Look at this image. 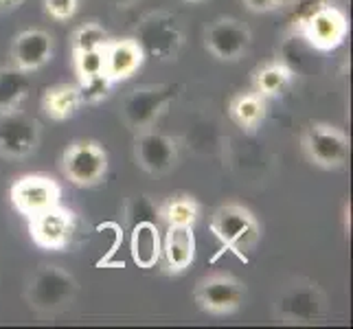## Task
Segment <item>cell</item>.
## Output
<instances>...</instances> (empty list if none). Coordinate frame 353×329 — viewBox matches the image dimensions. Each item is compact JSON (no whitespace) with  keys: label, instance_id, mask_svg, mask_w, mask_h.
<instances>
[{"label":"cell","instance_id":"7a4b0ae2","mask_svg":"<svg viewBox=\"0 0 353 329\" xmlns=\"http://www.w3.org/2000/svg\"><path fill=\"white\" fill-rule=\"evenodd\" d=\"M327 299L319 283L310 279H294L279 292L274 301V319L283 325H319L325 319Z\"/></svg>","mask_w":353,"mask_h":329},{"label":"cell","instance_id":"7c38bea8","mask_svg":"<svg viewBox=\"0 0 353 329\" xmlns=\"http://www.w3.org/2000/svg\"><path fill=\"white\" fill-rule=\"evenodd\" d=\"M252 42V33L248 24L237 18L222 16L213 20L204 29V46L220 62H237L248 53Z\"/></svg>","mask_w":353,"mask_h":329},{"label":"cell","instance_id":"52a82bcc","mask_svg":"<svg viewBox=\"0 0 353 329\" xmlns=\"http://www.w3.org/2000/svg\"><path fill=\"white\" fill-rule=\"evenodd\" d=\"M349 137L332 123H310L303 132V152L321 169H340L349 161Z\"/></svg>","mask_w":353,"mask_h":329},{"label":"cell","instance_id":"277c9868","mask_svg":"<svg viewBox=\"0 0 353 329\" xmlns=\"http://www.w3.org/2000/svg\"><path fill=\"white\" fill-rule=\"evenodd\" d=\"M211 233L222 243V248L243 255L254 248L259 241L261 226L259 219L250 209L241 204H222L211 215Z\"/></svg>","mask_w":353,"mask_h":329},{"label":"cell","instance_id":"d4e9b609","mask_svg":"<svg viewBox=\"0 0 353 329\" xmlns=\"http://www.w3.org/2000/svg\"><path fill=\"white\" fill-rule=\"evenodd\" d=\"M72 62H75V72L79 81L92 79L97 75H103V51H75L72 53Z\"/></svg>","mask_w":353,"mask_h":329},{"label":"cell","instance_id":"603a6c76","mask_svg":"<svg viewBox=\"0 0 353 329\" xmlns=\"http://www.w3.org/2000/svg\"><path fill=\"white\" fill-rule=\"evenodd\" d=\"M158 215L165 219L167 226H196L200 217V204L193 196L178 193V196H172L163 202Z\"/></svg>","mask_w":353,"mask_h":329},{"label":"cell","instance_id":"83f0119b","mask_svg":"<svg viewBox=\"0 0 353 329\" xmlns=\"http://www.w3.org/2000/svg\"><path fill=\"white\" fill-rule=\"evenodd\" d=\"M154 215H158V209H156V204L152 202V198H148V196H134L125 206V217H128V222L132 226L137 222L152 219ZM152 222H154V219H152Z\"/></svg>","mask_w":353,"mask_h":329},{"label":"cell","instance_id":"2e32d148","mask_svg":"<svg viewBox=\"0 0 353 329\" xmlns=\"http://www.w3.org/2000/svg\"><path fill=\"white\" fill-rule=\"evenodd\" d=\"M14 66L24 72H35L53 57V38L44 29H27L16 35L11 46Z\"/></svg>","mask_w":353,"mask_h":329},{"label":"cell","instance_id":"1f68e13d","mask_svg":"<svg viewBox=\"0 0 353 329\" xmlns=\"http://www.w3.org/2000/svg\"><path fill=\"white\" fill-rule=\"evenodd\" d=\"M24 0H0V9H11V7H20Z\"/></svg>","mask_w":353,"mask_h":329},{"label":"cell","instance_id":"4dcf8cb0","mask_svg":"<svg viewBox=\"0 0 353 329\" xmlns=\"http://www.w3.org/2000/svg\"><path fill=\"white\" fill-rule=\"evenodd\" d=\"M112 7H117V9H128V7H132L137 0H108Z\"/></svg>","mask_w":353,"mask_h":329},{"label":"cell","instance_id":"ffe728a7","mask_svg":"<svg viewBox=\"0 0 353 329\" xmlns=\"http://www.w3.org/2000/svg\"><path fill=\"white\" fill-rule=\"evenodd\" d=\"M228 114L233 119V123L243 132H254L268 114L265 99L259 92H241L230 99Z\"/></svg>","mask_w":353,"mask_h":329},{"label":"cell","instance_id":"ac0fdd59","mask_svg":"<svg viewBox=\"0 0 353 329\" xmlns=\"http://www.w3.org/2000/svg\"><path fill=\"white\" fill-rule=\"evenodd\" d=\"M161 230L152 222H137L132 226V239H130V252L132 261L143 270H150L158 261H161Z\"/></svg>","mask_w":353,"mask_h":329},{"label":"cell","instance_id":"5b68a950","mask_svg":"<svg viewBox=\"0 0 353 329\" xmlns=\"http://www.w3.org/2000/svg\"><path fill=\"white\" fill-rule=\"evenodd\" d=\"M176 94L178 86L174 83H152V86L134 88L121 103V119L134 132L148 130L163 114V110L176 99Z\"/></svg>","mask_w":353,"mask_h":329},{"label":"cell","instance_id":"ba28073f","mask_svg":"<svg viewBox=\"0 0 353 329\" xmlns=\"http://www.w3.org/2000/svg\"><path fill=\"white\" fill-rule=\"evenodd\" d=\"M77 233V217L62 202L38 215L29 217V235L42 250L59 252L66 250Z\"/></svg>","mask_w":353,"mask_h":329},{"label":"cell","instance_id":"8992f818","mask_svg":"<svg viewBox=\"0 0 353 329\" xmlns=\"http://www.w3.org/2000/svg\"><path fill=\"white\" fill-rule=\"evenodd\" d=\"M62 172L75 187H94L108 174V152L90 139L72 141L62 154Z\"/></svg>","mask_w":353,"mask_h":329},{"label":"cell","instance_id":"4316f807","mask_svg":"<svg viewBox=\"0 0 353 329\" xmlns=\"http://www.w3.org/2000/svg\"><path fill=\"white\" fill-rule=\"evenodd\" d=\"M330 0H290L288 5V18L292 22V27L294 29H301L303 24H305L316 11L321 7H325Z\"/></svg>","mask_w":353,"mask_h":329},{"label":"cell","instance_id":"484cf974","mask_svg":"<svg viewBox=\"0 0 353 329\" xmlns=\"http://www.w3.org/2000/svg\"><path fill=\"white\" fill-rule=\"evenodd\" d=\"M79 92H81V101L83 103H99L103 101L108 94H110L114 83L108 79L105 75H97L92 79H86V81H79Z\"/></svg>","mask_w":353,"mask_h":329},{"label":"cell","instance_id":"9a60e30c","mask_svg":"<svg viewBox=\"0 0 353 329\" xmlns=\"http://www.w3.org/2000/svg\"><path fill=\"white\" fill-rule=\"evenodd\" d=\"M101 51H103V75L112 83L134 77L145 59H148L134 38H117V40L110 38Z\"/></svg>","mask_w":353,"mask_h":329},{"label":"cell","instance_id":"f546056e","mask_svg":"<svg viewBox=\"0 0 353 329\" xmlns=\"http://www.w3.org/2000/svg\"><path fill=\"white\" fill-rule=\"evenodd\" d=\"M241 3L246 5V9L252 11V14H270V11L283 7L285 0H241Z\"/></svg>","mask_w":353,"mask_h":329},{"label":"cell","instance_id":"3957f363","mask_svg":"<svg viewBox=\"0 0 353 329\" xmlns=\"http://www.w3.org/2000/svg\"><path fill=\"white\" fill-rule=\"evenodd\" d=\"M132 38L139 42L145 57L172 62L180 55L185 44V27L172 11H152L139 22Z\"/></svg>","mask_w":353,"mask_h":329},{"label":"cell","instance_id":"44dd1931","mask_svg":"<svg viewBox=\"0 0 353 329\" xmlns=\"http://www.w3.org/2000/svg\"><path fill=\"white\" fill-rule=\"evenodd\" d=\"M31 92L29 72H24L16 66L0 68V112L20 108Z\"/></svg>","mask_w":353,"mask_h":329},{"label":"cell","instance_id":"6da1fadb","mask_svg":"<svg viewBox=\"0 0 353 329\" xmlns=\"http://www.w3.org/2000/svg\"><path fill=\"white\" fill-rule=\"evenodd\" d=\"M77 290V279L68 270L46 263L29 277L24 299H27L29 308L38 314H59L72 306Z\"/></svg>","mask_w":353,"mask_h":329},{"label":"cell","instance_id":"4fadbf2b","mask_svg":"<svg viewBox=\"0 0 353 329\" xmlns=\"http://www.w3.org/2000/svg\"><path fill=\"white\" fill-rule=\"evenodd\" d=\"M296 31L303 35V40H305L314 51L330 53V51H336V48L347 40L349 22L343 9L327 3Z\"/></svg>","mask_w":353,"mask_h":329},{"label":"cell","instance_id":"9c48e42d","mask_svg":"<svg viewBox=\"0 0 353 329\" xmlns=\"http://www.w3.org/2000/svg\"><path fill=\"white\" fill-rule=\"evenodd\" d=\"M246 286L230 275H213L198 281L193 299L198 308L213 316H228L246 306Z\"/></svg>","mask_w":353,"mask_h":329},{"label":"cell","instance_id":"d6986e66","mask_svg":"<svg viewBox=\"0 0 353 329\" xmlns=\"http://www.w3.org/2000/svg\"><path fill=\"white\" fill-rule=\"evenodd\" d=\"M81 106H83V101H81L79 86H72V83H57L53 88H46V92L42 97L44 114L53 121L72 119L79 112Z\"/></svg>","mask_w":353,"mask_h":329},{"label":"cell","instance_id":"cb8c5ba5","mask_svg":"<svg viewBox=\"0 0 353 329\" xmlns=\"http://www.w3.org/2000/svg\"><path fill=\"white\" fill-rule=\"evenodd\" d=\"M108 40H110V33H108L101 24L86 22L72 33V53L75 51H97V48H103Z\"/></svg>","mask_w":353,"mask_h":329},{"label":"cell","instance_id":"8fae6325","mask_svg":"<svg viewBox=\"0 0 353 329\" xmlns=\"http://www.w3.org/2000/svg\"><path fill=\"white\" fill-rule=\"evenodd\" d=\"M40 123L20 108L0 112V156L18 161L31 156L40 145Z\"/></svg>","mask_w":353,"mask_h":329},{"label":"cell","instance_id":"f1b7e54d","mask_svg":"<svg viewBox=\"0 0 353 329\" xmlns=\"http://www.w3.org/2000/svg\"><path fill=\"white\" fill-rule=\"evenodd\" d=\"M42 5L48 18H53L55 22H68L75 18L79 0H42Z\"/></svg>","mask_w":353,"mask_h":329},{"label":"cell","instance_id":"d6a6232c","mask_svg":"<svg viewBox=\"0 0 353 329\" xmlns=\"http://www.w3.org/2000/svg\"><path fill=\"white\" fill-rule=\"evenodd\" d=\"M185 3H191V5H200V3H204V0H185Z\"/></svg>","mask_w":353,"mask_h":329},{"label":"cell","instance_id":"5bb4252c","mask_svg":"<svg viewBox=\"0 0 353 329\" xmlns=\"http://www.w3.org/2000/svg\"><path fill=\"white\" fill-rule=\"evenodd\" d=\"M134 158L143 172L152 176H165L178 163V143L152 128L141 130L134 139Z\"/></svg>","mask_w":353,"mask_h":329},{"label":"cell","instance_id":"e0dca14e","mask_svg":"<svg viewBox=\"0 0 353 329\" xmlns=\"http://www.w3.org/2000/svg\"><path fill=\"white\" fill-rule=\"evenodd\" d=\"M161 259L169 275L185 272L196 261V233L193 226H167L161 243Z\"/></svg>","mask_w":353,"mask_h":329},{"label":"cell","instance_id":"7402d4cb","mask_svg":"<svg viewBox=\"0 0 353 329\" xmlns=\"http://www.w3.org/2000/svg\"><path fill=\"white\" fill-rule=\"evenodd\" d=\"M294 79V70L285 62H270L254 72V92H259L263 99L268 97L283 94Z\"/></svg>","mask_w":353,"mask_h":329},{"label":"cell","instance_id":"30bf717a","mask_svg":"<svg viewBox=\"0 0 353 329\" xmlns=\"http://www.w3.org/2000/svg\"><path fill=\"white\" fill-rule=\"evenodd\" d=\"M9 198L20 215L33 217L62 202V187L48 174H27L11 185Z\"/></svg>","mask_w":353,"mask_h":329}]
</instances>
